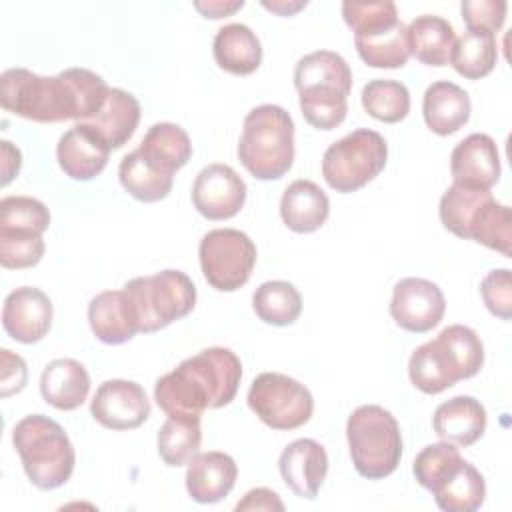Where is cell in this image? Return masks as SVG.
<instances>
[{"label":"cell","instance_id":"obj_1","mask_svg":"<svg viewBox=\"0 0 512 512\" xmlns=\"http://www.w3.org/2000/svg\"><path fill=\"white\" fill-rule=\"evenodd\" d=\"M108 84L88 68H66L40 76L28 68H8L0 76V104L32 122H86L106 102Z\"/></svg>","mask_w":512,"mask_h":512},{"label":"cell","instance_id":"obj_2","mask_svg":"<svg viewBox=\"0 0 512 512\" xmlns=\"http://www.w3.org/2000/svg\"><path fill=\"white\" fill-rule=\"evenodd\" d=\"M242 380L240 358L222 346L182 360L156 380L154 400L168 416H202L208 408L230 404Z\"/></svg>","mask_w":512,"mask_h":512},{"label":"cell","instance_id":"obj_3","mask_svg":"<svg viewBox=\"0 0 512 512\" xmlns=\"http://www.w3.org/2000/svg\"><path fill=\"white\" fill-rule=\"evenodd\" d=\"M482 364L484 344L480 336L464 324H452L412 352L408 376L420 392L440 394L458 380L476 376Z\"/></svg>","mask_w":512,"mask_h":512},{"label":"cell","instance_id":"obj_4","mask_svg":"<svg viewBox=\"0 0 512 512\" xmlns=\"http://www.w3.org/2000/svg\"><path fill=\"white\" fill-rule=\"evenodd\" d=\"M294 86L300 96L304 120L318 130H332L344 122L352 70L332 50H316L302 56L294 68Z\"/></svg>","mask_w":512,"mask_h":512},{"label":"cell","instance_id":"obj_5","mask_svg":"<svg viewBox=\"0 0 512 512\" xmlns=\"http://www.w3.org/2000/svg\"><path fill=\"white\" fill-rule=\"evenodd\" d=\"M12 444L22 460L28 480L40 490L66 484L74 472L76 454L64 428L44 416H24L12 430Z\"/></svg>","mask_w":512,"mask_h":512},{"label":"cell","instance_id":"obj_6","mask_svg":"<svg viewBox=\"0 0 512 512\" xmlns=\"http://www.w3.org/2000/svg\"><path fill=\"white\" fill-rule=\"evenodd\" d=\"M238 160L258 180L282 178L294 162V122L276 104L252 108L242 126Z\"/></svg>","mask_w":512,"mask_h":512},{"label":"cell","instance_id":"obj_7","mask_svg":"<svg viewBox=\"0 0 512 512\" xmlns=\"http://www.w3.org/2000/svg\"><path fill=\"white\" fill-rule=\"evenodd\" d=\"M350 458L356 472L368 480L390 476L402 458L400 426L392 412L378 404L358 406L346 422Z\"/></svg>","mask_w":512,"mask_h":512},{"label":"cell","instance_id":"obj_8","mask_svg":"<svg viewBox=\"0 0 512 512\" xmlns=\"http://www.w3.org/2000/svg\"><path fill=\"white\" fill-rule=\"evenodd\" d=\"M130 298L138 332L150 334L188 316L196 304V286L182 270H162L138 276L124 284Z\"/></svg>","mask_w":512,"mask_h":512},{"label":"cell","instance_id":"obj_9","mask_svg":"<svg viewBox=\"0 0 512 512\" xmlns=\"http://www.w3.org/2000/svg\"><path fill=\"white\" fill-rule=\"evenodd\" d=\"M386 158L384 136L370 128H358L326 148L322 176L336 192H356L384 170Z\"/></svg>","mask_w":512,"mask_h":512},{"label":"cell","instance_id":"obj_10","mask_svg":"<svg viewBox=\"0 0 512 512\" xmlns=\"http://www.w3.org/2000/svg\"><path fill=\"white\" fill-rule=\"evenodd\" d=\"M248 406L266 426L294 430L310 420L314 398L298 380L280 372H262L250 384Z\"/></svg>","mask_w":512,"mask_h":512},{"label":"cell","instance_id":"obj_11","mask_svg":"<svg viewBox=\"0 0 512 512\" xmlns=\"http://www.w3.org/2000/svg\"><path fill=\"white\" fill-rule=\"evenodd\" d=\"M200 268L206 282L220 292L242 288L256 264V246L236 228H216L202 236L198 246Z\"/></svg>","mask_w":512,"mask_h":512},{"label":"cell","instance_id":"obj_12","mask_svg":"<svg viewBox=\"0 0 512 512\" xmlns=\"http://www.w3.org/2000/svg\"><path fill=\"white\" fill-rule=\"evenodd\" d=\"M444 310L446 300L438 284L416 276L402 278L394 284L390 316L402 330L424 334L440 324Z\"/></svg>","mask_w":512,"mask_h":512},{"label":"cell","instance_id":"obj_13","mask_svg":"<svg viewBox=\"0 0 512 512\" xmlns=\"http://www.w3.org/2000/svg\"><path fill=\"white\" fill-rule=\"evenodd\" d=\"M92 418L110 430H132L150 416V400L144 388L132 380H106L90 402Z\"/></svg>","mask_w":512,"mask_h":512},{"label":"cell","instance_id":"obj_14","mask_svg":"<svg viewBox=\"0 0 512 512\" xmlns=\"http://www.w3.org/2000/svg\"><path fill=\"white\" fill-rule=\"evenodd\" d=\"M246 202V184L228 164H208L192 184V204L208 220H228Z\"/></svg>","mask_w":512,"mask_h":512},{"label":"cell","instance_id":"obj_15","mask_svg":"<svg viewBox=\"0 0 512 512\" xmlns=\"http://www.w3.org/2000/svg\"><path fill=\"white\" fill-rule=\"evenodd\" d=\"M50 298L32 286L12 290L2 306V326L10 338L22 344L40 342L52 326Z\"/></svg>","mask_w":512,"mask_h":512},{"label":"cell","instance_id":"obj_16","mask_svg":"<svg viewBox=\"0 0 512 512\" xmlns=\"http://www.w3.org/2000/svg\"><path fill=\"white\" fill-rule=\"evenodd\" d=\"M278 468L284 484L296 496L312 500L326 480L328 454L320 442L312 438H298L282 450Z\"/></svg>","mask_w":512,"mask_h":512},{"label":"cell","instance_id":"obj_17","mask_svg":"<svg viewBox=\"0 0 512 512\" xmlns=\"http://www.w3.org/2000/svg\"><path fill=\"white\" fill-rule=\"evenodd\" d=\"M110 146L88 124L76 122L66 130L56 146V158L66 176L72 180H92L108 164Z\"/></svg>","mask_w":512,"mask_h":512},{"label":"cell","instance_id":"obj_18","mask_svg":"<svg viewBox=\"0 0 512 512\" xmlns=\"http://www.w3.org/2000/svg\"><path fill=\"white\" fill-rule=\"evenodd\" d=\"M454 184L490 190L500 178V154L496 142L482 132H474L458 142L450 154Z\"/></svg>","mask_w":512,"mask_h":512},{"label":"cell","instance_id":"obj_19","mask_svg":"<svg viewBox=\"0 0 512 512\" xmlns=\"http://www.w3.org/2000/svg\"><path fill=\"white\" fill-rule=\"evenodd\" d=\"M358 56L372 68H402L410 58L406 24L398 18H386L354 32Z\"/></svg>","mask_w":512,"mask_h":512},{"label":"cell","instance_id":"obj_20","mask_svg":"<svg viewBox=\"0 0 512 512\" xmlns=\"http://www.w3.org/2000/svg\"><path fill=\"white\" fill-rule=\"evenodd\" d=\"M428 492H432L436 506L444 512H474L484 504L486 482L478 468L460 456Z\"/></svg>","mask_w":512,"mask_h":512},{"label":"cell","instance_id":"obj_21","mask_svg":"<svg viewBox=\"0 0 512 512\" xmlns=\"http://www.w3.org/2000/svg\"><path fill=\"white\" fill-rule=\"evenodd\" d=\"M238 476V466L232 456L212 450L198 452L186 470V490L200 504H214L226 498Z\"/></svg>","mask_w":512,"mask_h":512},{"label":"cell","instance_id":"obj_22","mask_svg":"<svg viewBox=\"0 0 512 512\" xmlns=\"http://www.w3.org/2000/svg\"><path fill=\"white\" fill-rule=\"evenodd\" d=\"M88 322L94 336L104 344H124L138 334V322L124 288L96 294L88 304Z\"/></svg>","mask_w":512,"mask_h":512},{"label":"cell","instance_id":"obj_23","mask_svg":"<svg viewBox=\"0 0 512 512\" xmlns=\"http://www.w3.org/2000/svg\"><path fill=\"white\" fill-rule=\"evenodd\" d=\"M432 428L444 442L472 446L486 430V410L472 396H454L434 410Z\"/></svg>","mask_w":512,"mask_h":512},{"label":"cell","instance_id":"obj_24","mask_svg":"<svg viewBox=\"0 0 512 512\" xmlns=\"http://www.w3.org/2000/svg\"><path fill=\"white\" fill-rule=\"evenodd\" d=\"M470 96L454 82L438 80L430 84L422 100V116L426 126L438 134L448 136L458 132L470 118Z\"/></svg>","mask_w":512,"mask_h":512},{"label":"cell","instance_id":"obj_25","mask_svg":"<svg viewBox=\"0 0 512 512\" xmlns=\"http://www.w3.org/2000/svg\"><path fill=\"white\" fill-rule=\"evenodd\" d=\"M330 214L326 192L312 180H294L282 194L280 216L286 228L298 234L318 230Z\"/></svg>","mask_w":512,"mask_h":512},{"label":"cell","instance_id":"obj_26","mask_svg":"<svg viewBox=\"0 0 512 512\" xmlns=\"http://www.w3.org/2000/svg\"><path fill=\"white\" fill-rule=\"evenodd\" d=\"M90 392V376L74 358L52 360L40 376V394L46 404L58 410L78 408Z\"/></svg>","mask_w":512,"mask_h":512},{"label":"cell","instance_id":"obj_27","mask_svg":"<svg viewBox=\"0 0 512 512\" xmlns=\"http://www.w3.org/2000/svg\"><path fill=\"white\" fill-rule=\"evenodd\" d=\"M216 64L236 76H248L258 70L262 62V46L258 36L246 24L222 26L212 44Z\"/></svg>","mask_w":512,"mask_h":512},{"label":"cell","instance_id":"obj_28","mask_svg":"<svg viewBox=\"0 0 512 512\" xmlns=\"http://www.w3.org/2000/svg\"><path fill=\"white\" fill-rule=\"evenodd\" d=\"M140 122V102L134 94L122 88H110L104 106L84 124L92 126L110 150L122 148L134 134Z\"/></svg>","mask_w":512,"mask_h":512},{"label":"cell","instance_id":"obj_29","mask_svg":"<svg viewBox=\"0 0 512 512\" xmlns=\"http://www.w3.org/2000/svg\"><path fill=\"white\" fill-rule=\"evenodd\" d=\"M138 152L158 170L174 176L192 156V142L186 130L174 122H158L144 134Z\"/></svg>","mask_w":512,"mask_h":512},{"label":"cell","instance_id":"obj_30","mask_svg":"<svg viewBox=\"0 0 512 512\" xmlns=\"http://www.w3.org/2000/svg\"><path fill=\"white\" fill-rule=\"evenodd\" d=\"M410 54L426 66H446L456 42L454 28L448 20L432 14L416 16L408 26Z\"/></svg>","mask_w":512,"mask_h":512},{"label":"cell","instance_id":"obj_31","mask_svg":"<svg viewBox=\"0 0 512 512\" xmlns=\"http://www.w3.org/2000/svg\"><path fill=\"white\" fill-rule=\"evenodd\" d=\"M498 60L496 36L486 30H466L452 46L450 64L454 70L468 78L480 80L490 74Z\"/></svg>","mask_w":512,"mask_h":512},{"label":"cell","instance_id":"obj_32","mask_svg":"<svg viewBox=\"0 0 512 512\" xmlns=\"http://www.w3.org/2000/svg\"><path fill=\"white\" fill-rule=\"evenodd\" d=\"M118 178L124 190L140 200V202H158L164 200L172 190L174 176L158 170L154 164H150L138 148L126 154L118 168Z\"/></svg>","mask_w":512,"mask_h":512},{"label":"cell","instance_id":"obj_33","mask_svg":"<svg viewBox=\"0 0 512 512\" xmlns=\"http://www.w3.org/2000/svg\"><path fill=\"white\" fill-rule=\"evenodd\" d=\"M158 454L168 466L188 464L200 450V416H168L156 436Z\"/></svg>","mask_w":512,"mask_h":512},{"label":"cell","instance_id":"obj_34","mask_svg":"<svg viewBox=\"0 0 512 512\" xmlns=\"http://www.w3.org/2000/svg\"><path fill=\"white\" fill-rule=\"evenodd\" d=\"M256 316L272 326H288L302 312V296L294 284L286 280H268L252 294Z\"/></svg>","mask_w":512,"mask_h":512},{"label":"cell","instance_id":"obj_35","mask_svg":"<svg viewBox=\"0 0 512 512\" xmlns=\"http://www.w3.org/2000/svg\"><path fill=\"white\" fill-rule=\"evenodd\" d=\"M492 198L490 190L452 184L440 198L438 214L446 230L454 236L468 240L470 226L478 214V210Z\"/></svg>","mask_w":512,"mask_h":512},{"label":"cell","instance_id":"obj_36","mask_svg":"<svg viewBox=\"0 0 512 512\" xmlns=\"http://www.w3.org/2000/svg\"><path fill=\"white\" fill-rule=\"evenodd\" d=\"M364 110L380 122H400L410 112V92L398 80L376 78L362 88Z\"/></svg>","mask_w":512,"mask_h":512},{"label":"cell","instance_id":"obj_37","mask_svg":"<svg viewBox=\"0 0 512 512\" xmlns=\"http://www.w3.org/2000/svg\"><path fill=\"white\" fill-rule=\"evenodd\" d=\"M478 244H484L490 250L502 252L504 256H510V244H512V214L506 204H500L494 200V196L478 210L472 226H470V238Z\"/></svg>","mask_w":512,"mask_h":512},{"label":"cell","instance_id":"obj_38","mask_svg":"<svg viewBox=\"0 0 512 512\" xmlns=\"http://www.w3.org/2000/svg\"><path fill=\"white\" fill-rule=\"evenodd\" d=\"M50 226L44 202L32 196H6L0 200V230H26L42 234Z\"/></svg>","mask_w":512,"mask_h":512},{"label":"cell","instance_id":"obj_39","mask_svg":"<svg viewBox=\"0 0 512 512\" xmlns=\"http://www.w3.org/2000/svg\"><path fill=\"white\" fill-rule=\"evenodd\" d=\"M42 234L26 230H0V264L8 270L36 266L44 256Z\"/></svg>","mask_w":512,"mask_h":512},{"label":"cell","instance_id":"obj_40","mask_svg":"<svg viewBox=\"0 0 512 512\" xmlns=\"http://www.w3.org/2000/svg\"><path fill=\"white\" fill-rule=\"evenodd\" d=\"M480 294L486 308L500 320H510L512 316V280L508 268L492 270L484 276L480 284Z\"/></svg>","mask_w":512,"mask_h":512},{"label":"cell","instance_id":"obj_41","mask_svg":"<svg viewBox=\"0 0 512 512\" xmlns=\"http://www.w3.org/2000/svg\"><path fill=\"white\" fill-rule=\"evenodd\" d=\"M460 10L468 30H486L494 34L506 20L508 4L504 0H464Z\"/></svg>","mask_w":512,"mask_h":512},{"label":"cell","instance_id":"obj_42","mask_svg":"<svg viewBox=\"0 0 512 512\" xmlns=\"http://www.w3.org/2000/svg\"><path fill=\"white\" fill-rule=\"evenodd\" d=\"M342 16L344 22L354 30H362L374 22L398 16L396 4L390 0L382 2H344L342 4Z\"/></svg>","mask_w":512,"mask_h":512},{"label":"cell","instance_id":"obj_43","mask_svg":"<svg viewBox=\"0 0 512 512\" xmlns=\"http://www.w3.org/2000/svg\"><path fill=\"white\" fill-rule=\"evenodd\" d=\"M0 396L8 398L12 394H18L24 390L26 380H28V368L26 362L18 356L12 354L8 348L0 350Z\"/></svg>","mask_w":512,"mask_h":512},{"label":"cell","instance_id":"obj_44","mask_svg":"<svg viewBox=\"0 0 512 512\" xmlns=\"http://www.w3.org/2000/svg\"><path fill=\"white\" fill-rule=\"evenodd\" d=\"M236 510L238 512H244V510H278V512H282L284 502L270 488H254L244 494V498L236 504Z\"/></svg>","mask_w":512,"mask_h":512},{"label":"cell","instance_id":"obj_45","mask_svg":"<svg viewBox=\"0 0 512 512\" xmlns=\"http://www.w3.org/2000/svg\"><path fill=\"white\" fill-rule=\"evenodd\" d=\"M20 166H22V154H20V150H18L12 142L2 140V142H0V170H2V180H0V184H2V186H8L10 180H12L14 176H18Z\"/></svg>","mask_w":512,"mask_h":512},{"label":"cell","instance_id":"obj_46","mask_svg":"<svg viewBox=\"0 0 512 512\" xmlns=\"http://www.w3.org/2000/svg\"><path fill=\"white\" fill-rule=\"evenodd\" d=\"M244 6L242 0H208V2H194V8L204 16V18H224L234 14Z\"/></svg>","mask_w":512,"mask_h":512},{"label":"cell","instance_id":"obj_47","mask_svg":"<svg viewBox=\"0 0 512 512\" xmlns=\"http://www.w3.org/2000/svg\"><path fill=\"white\" fill-rule=\"evenodd\" d=\"M262 6L264 8H268V10H272V12H276V14H282V16H290V14H294V12H298L300 8H304L306 6V0L302 2H284V0H276V2H262Z\"/></svg>","mask_w":512,"mask_h":512}]
</instances>
